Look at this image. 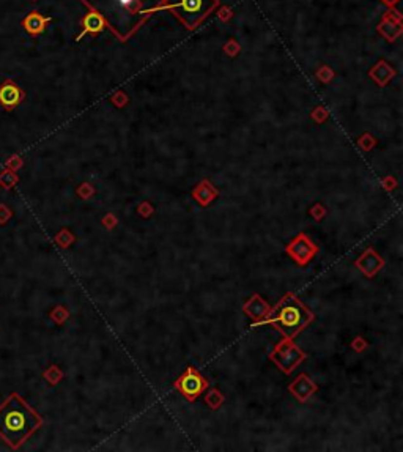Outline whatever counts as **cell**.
Masks as SVG:
<instances>
[{
	"label": "cell",
	"mask_w": 403,
	"mask_h": 452,
	"mask_svg": "<svg viewBox=\"0 0 403 452\" xmlns=\"http://www.w3.org/2000/svg\"><path fill=\"white\" fill-rule=\"evenodd\" d=\"M88 10L99 13L106 27L121 43L161 10L164 0H80Z\"/></svg>",
	"instance_id": "obj_1"
},
{
	"label": "cell",
	"mask_w": 403,
	"mask_h": 452,
	"mask_svg": "<svg viewBox=\"0 0 403 452\" xmlns=\"http://www.w3.org/2000/svg\"><path fill=\"white\" fill-rule=\"evenodd\" d=\"M41 426L43 417L18 393L0 403V438L11 449H19Z\"/></svg>",
	"instance_id": "obj_2"
},
{
	"label": "cell",
	"mask_w": 403,
	"mask_h": 452,
	"mask_svg": "<svg viewBox=\"0 0 403 452\" xmlns=\"http://www.w3.org/2000/svg\"><path fill=\"white\" fill-rule=\"evenodd\" d=\"M312 320L313 314L293 293H287L276 307H271L263 323L272 325L287 339H293L296 334L306 330Z\"/></svg>",
	"instance_id": "obj_3"
},
{
	"label": "cell",
	"mask_w": 403,
	"mask_h": 452,
	"mask_svg": "<svg viewBox=\"0 0 403 452\" xmlns=\"http://www.w3.org/2000/svg\"><path fill=\"white\" fill-rule=\"evenodd\" d=\"M217 6L219 0H164L159 11H170L184 29L195 30Z\"/></svg>",
	"instance_id": "obj_4"
},
{
	"label": "cell",
	"mask_w": 403,
	"mask_h": 452,
	"mask_svg": "<svg viewBox=\"0 0 403 452\" xmlns=\"http://www.w3.org/2000/svg\"><path fill=\"white\" fill-rule=\"evenodd\" d=\"M306 358V354L293 344L291 339H284L281 344L276 345L274 352L271 353V359L276 362L277 367H281L285 373L293 372L298 364Z\"/></svg>",
	"instance_id": "obj_5"
},
{
	"label": "cell",
	"mask_w": 403,
	"mask_h": 452,
	"mask_svg": "<svg viewBox=\"0 0 403 452\" xmlns=\"http://www.w3.org/2000/svg\"><path fill=\"white\" fill-rule=\"evenodd\" d=\"M175 388L178 389L189 402H194L203 391H207L208 380L197 372L195 369L189 367L188 371L175 381Z\"/></svg>",
	"instance_id": "obj_6"
},
{
	"label": "cell",
	"mask_w": 403,
	"mask_h": 452,
	"mask_svg": "<svg viewBox=\"0 0 403 452\" xmlns=\"http://www.w3.org/2000/svg\"><path fill=\"white\" fill-rule=\"evenodd\" d=\"M285 251L299 266H304L317 255L318 248L312 243V239L307 235L299 234L288 246H287Z\"/></svg>",
	"instance_id": "obj_7"
},
{
	"label": "cell",
	"mask_w": 403,
	"mask_h": 452,
	"mask_svg": "<svg viewBox=\"0 0 403 452\" xmlns=\"http://www.w3.org/2000/svg\"><path fill=\"white\" fill-rule=\"evenodd\" d=\"M25 99V92L22 87H19L11 78L5 79L0 84V107L6 112L15 111Z\"/></svg>",
	"instance_id": "obj_8"
},
{
	"label": "cell",
	"mask_w": 403,
	"mask_h": 452,
	"mask_svg": "<svg viewBox=\"0 0 403 452\" xmlns=\"http://www.w3.org/2000/svg\"><path fill=\"white\" fill-rule=\"evenodd\" d=\"M354 265H356L367 277L372 279L384 266V260L378 254V252H375L372 248H368L364 254L356 260V263Z\"/></svg>",
	"instance_id": "obj_9"
},
{
	"label": "cell",
	"mask_w": 403,
	"mask_h": 452,
	"mask_svg": "<svg viewBox=\"0 0 403 452\" xmlns=\"http://www.w3.org/2000/svg\"><path fill=\"white\" fill-rule=\"evenodd\" d=\"M80 25H82V30H80V33L76 38L77 41H80L82 38L87 37V35H96V33H99V32H102V30L106 29L104 19H102V16L99 15V13L93 11V10H88L87 15L82 18Z\"/></svg>",
	"instance_id": "obj_10"
},
{
	"label": "cell",
	"mask_w": 403,
	"mask_h": 452,
	"mask_svg": "<svg viewBox=\"0 0 403 452\" xmlns=\"http://www.w3.org/2000/svg\"><path fill=\"white\" fill-rule=\"evenodd\" d=\"M51 20H52L51 18L43 16L39 11L33 10L22 20H20V25H22V29L27 33H29V35L38 37V35H41V33L46 30V27H47V24L51 22Z\"/></svg>",
	"instance_id": "obj_11"
},
{
	"label": "cell",
	"mask_w": 403,
	"mask_h": 452,
	"mask_svg": "<svg viewBox=\"0 0 403 452\" xmlns=\"http://www.w3.org/2000/svg\"><path fill=\"white\" fill-rule=\"evenodd\" d=\"M288 389H290V393L295 395L299 402H306L313 393L317 391V385L306 373H301L288 386Z\"/></svg>",
	"instance_id": "obj_12"
},
{
	"label": "cell",
	"mask_w": 403,
	"mask_h": 452,
	"mask_svg": "<svg viewBox=\"0 0 403 452\" xmlns=\"http://www.w3.org/2000/svg\"><path fill=\"white\" fill-rule=\"evenodd\" d=\"M269 311H271L269 304L266 303V301H263L258 295H254L244 304V312L254 321H257V323H263V320L268 317Z\"/></svg>",
	"instance_id": "obj_13"
},
{
	"label": "cell",
	"mask_w": 403,
	"mask_h": 452,
	"mask_svg": "<svg viewBox=\"0 0 403 452\" xmlns=\"http://www.w3.org/2000/svg\"><path fill=\"white\" fill-rule=\"evenodd\" d=\"M192 197L197 200V203L202 205V207H208V205L217 197V189L208 180H203L194 188Z\"/></svg>",
	"instance_id": "obj_14"
},
{
	"label": "cell",
	"mask_w": 403,
	"mask_h": 452,
	"mask_svg": "<svg viewBox=\"0 0 403 452\" xmlns=\"http://www.w3.org/2000/svg\"><path fill=\"white\" fill-rule=\"evenodd\" d=\"M368 76H370L375 82H377L378 85L384 87L387 82L395 76V71L392 70L391 66H389L387 61L380 60L378 63L375 65L370 71H368Z\"/></svg>",
	"instance_id": "obj_15"
},
{
	"label": "cell",
	"mask_w": 403,
	"mask_h": 452,
	"mask_svg": "<svg viewBox=\"0 0 403 452\" xmlns=\"http://www.w3.org/2000/svg\"><path fill=\"white\" fill-rule=\"evenodd\" d=\"M19 181V177L15 174V170L5 169L0 172V186L3 189H11Z\"/></svg>",
	"instance_id": "obj_16"
},
{
	"label": "cell",
	"mask_w": 403,
	"mask_h": 452,
	"mask_svg": "<svg viewBox=\"0 0 403 452\" xmlns=\"http://www.w3.org/2000/svg\"><path fill=\"white\" fill-rule=\"evenodd\" d=\"M205 402L208 403L210 408L217 410V408H219V407L222 405L224 395L219 393V389H211V391H208L207 395H205Z\"/></svg>",
	"instance_id": "obj_17"
},
{
	"label": "cell",
	"mask_w": 403,
	"mask_h": 452,
	"mask_svg": "<svg viewBox=\"0 0 403 452\" xmlns=\"http://www.w3.org/2000/svg\"><path fill=\"white\" fill-rule=\"evenodd\" d=\"M43 376L51 383V385H57V383L61 380V376H63V373H61V371L57 367V366H51L47 371L43 373Z\"/></svg>",
	"instance_id": "obj_18"
},
{
	"label": "cell",
	"mask_w": 403,
	"mask_h": 452,
	"mask_svg": "<svg viewBox=\"0 0 403 452\" xmlns=\"http://www.w3.org/2000/svg\"><path fill=\"white\" fill-rule=\"evenodd\" d=\"M74 241V236L70 234V230H66V229H63L60 232V234L56 236V243L58 244V246H61V248H68L71 243Z\"/></svg>",
	"instance_id": "obj_19"
},
{
	"label": "cell",
	"mask_w": 403,
	"mask_h": 452,
	"mask_svg": "<svg viewBox=\"0 0 403 452\" xmlns=\"http://www.w3.org/2000/svg\"><path fill=\"white\" fill-rule=\"evenodd\" d=\"M68 317H70V314H68V311L63 309L61 306L56 307V309H54V312L51 314V318H52L54 321H57V323H63V321H65Z\"/></svg>",
	"instance_id": "obj_20"
},
{
	"label": "cell",
	"mask_w": 403,
	"mask_h": 452,
	"mask_svg": "<svg viewBox=\"0 0 403 452\" xmlns=\"http://www.w3.org/2000/svg\"><path fill=\"white\" fill-rule=\"evenodd\" d=\"M22 166H24V161L19 155H13L6 159V169H10V170H18Z\"/></svg>",
	"instance_id": "obj_21"
},
{
	"label": "cell",
	"mask_w": 403,
	"mask_h": 452,
	"mask_svg": "<svg viewBox=\"0 0 403 452\" xmlns=\"http://www.w3.org/2000/svg\"><path fill=\"white\" fill-rule=\"evenodd\" d=\"M77 194H79L82 198H88L90 196H93V194H95V189H93L92 184L84 183V184H82V186H79V189H77Z\"/></svg>",
	"instance_id": "obj_22"
},
{
	"label": "cell",
	"mask_w": 403,
	"mask_h": 452,
	"mask_svg": "<svg viewBox=\"0 0 403 452\" xmlns=\"http://www.w3.org/2000/svg\"><path fill=\"white\" fill-rule=\"evenodd\" d=\"M112 102L115 106H118V107H123L125 104H128V97L123 92H117L112 97Z\"/></svg>",
	"instance_id": "obj_23"
},
{
	"label": "cell",
	"mask_w": 403,
	"mask_h": 452,
	"mask_svg": "<svg viewBox=\"0 0 403 452\" xmlns=\"http://www.w3.org/2000/svg\"><path fill=\"white\" fill-rule=\"evenodd\" d=\"M137 213L142 215L143 217H148L150 215L153 213V207H152V205H150L148 202H143V203L140 205V207L137 208Z\"/></svg>",
	"instance_id": "obj_24"
},
{
	"label": "cell",
	"mask_w": 403,
	"mask_h": 452,
	"mask_svg": "<svg viewBox=\"0 0 403 452\" xmlns=\"http://www.w3.org/2000/svg\"><path fill=\"white\" fill-rule=\"evenodd\" d=\"M238 51H240V46L236 44L235 39H230L229 44H225V52H227L229 56H235V54H238Z\"/></svg>",
	"instance_id": "obj_25"
},
{
	"label": "cell",
	"mask_w": 403,
	"mask_h": 452,
	"mask_svg": "<svg viewBox=\"0 0 403 452\" xmlns=\"http://www.w3.org/2000/svg\"><path fill=\"white\" fill-rule=\"evenodd\" d=\"M310 213H312V216H313V217L317 219V221H320V219H322V217L326 215V211H325V208L322 207V205L317 203L315 207H313V208L310 210Z\"/></svg>",
	"instance_id": "obj_26"
},
{
	"label": "cell",
	"mask_w": 403,
	"mask_h": 452,
	"mask_svg": "<svg viewBox=\"0 0 403 452\" xmlns=\"http://www.w3.org/2000/svg\"><path fill=\"white\" fill-rule=\"evenodd\" d=\"M102 224H104L107 229H112L114 225L117 224V217H115L112 213H107V216L102 219Z\"/></svg>",
	"instance_id": "obj_27"
},
{
	"label": "cell",
	"mask_w": 403,
	"mask_h": 452,
	"mask_svg": "<svg viewBox=\"0 0 403 452\" xmlns=\"http://www.w3.org/2000/svg\"><path fill=\"white\" fill-rule=\"evenodd\" d=\"M351 347L354 348V350L361 352V350H363L364 347H367V344H364V342H363V339H361V337H358V339H356V342H353V344H351Z\"/></svg>",
	"instance_id": "obj_28"
},
{
	"label": "cell",
	"mask_w": 403,
	"mask_h": 452,
	"mask_svg": "<svg viewBox=\"0 0 403 452\" xmlns=\"http://www.w3.org/2000/svg\"><path fill=\"white\" fill-rule=\"evenodd\" d=\"M386 6H389V8H394V6H397V3L400 2V0H381Z\"/></svg>",
	"instance_id": "obj_29"
},
{
	"label": "cell",
	"mask_w": 403,
	"mask_h": 452,
	"mask_svg": "<svg viewBox=\"0 0 403 452\" xmlns=\"http://www.w3.org/2000/svg\"><path fill=\"white\" fill-rule=\"evenodd\" d=\"M32 2H38V0H32Z\"/></svg>",
	"instance_id": "obj_30"
}]
</instances>
